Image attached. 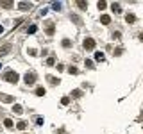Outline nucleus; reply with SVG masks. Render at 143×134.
Listing matches in <instances>:
<instances>
[{
	"label": "nucleus",
	"mask_w": 143,
	"mask_h": 134,
	"mask_svg": "<svg viewBox=\"0 0 143 134\" xmlns=\"http://www.w3.org/2000/svg\"><path fill=\"white\" fill-rule=\"evenodd\" d=\"M0 100H2V102H6V104L14 102V98H13L11 95H6V93H0Z\"/></svg>",
	"instance_id": "5"
},
{
	"label": "nucleus",
	"mask_w": 143,
	"mask_h": 134,
	"mask_svg": "<svg viewBox=\"0 0 143 134\" xmlns=\"http://www.w3.org/2000/svg\"><path fill=\"white\" fill-rule=\"evenodd\" d=\"M29 54H31V55H38V50H36V48H29Z\"/></svg>",
	"instance_id": "26"
},
{
	"label": "nucleus",
	"mask_w": 143,
	"mask_h": 134,
	"mask_svg": "<svg viewBox=\"0 0 143 134\" xmlns=\"http://www.w3.org/2000/svg\"><path fill=\"white\" fill-rule=\"evenodd\" d=\"M100 21H102L104 25H109V23H111V16H109V14H102V16H100Z\"/></svg>",
	"instance_id": "7"
},
{
	"label": "nucleus",
	"mask_w": 143,
	"mask_h": 134,
	"mask_svg": "<svg viewBox=\"0 0 143 134\" xmlns=\"http://www.w3.org/2000/svg\"><path fill=\"white\" fill-rule=\"evenodd\" d=\"M63 47L68 48V47H70V40H63Z\"/></svg>",
	"instance_id": "27"
},
{
	"label": "nucleus",
	"mask_w": 143,
	"mask_h": 134,
	"mask_svg": "<svg viewBox=\"0 0 143 134\" xmlns=\"http://www.w3.org/2000/svg\"><path fill=\"white\" fill-rule=\"evenodd\" d=\"M36 31H38V27H36V25H31V27H27V34H34Z\"/></svg>",
	"instance_id": "16"
},
{
	"label": "nucleus",
	"mask_w": 143,
	"mask_h": 134,
	"mask_svg": "<svg viewBox=\"0 0 143 134\" xmlns=\"http://www.w3.org/2000/svg\"><path fill=\"white\" fill-rule=\"evenodd\" d=\"M0 68H2V64H0Z\"/></svg>",
	"instance_id": "32"
},
{
	"label": "nucleus",
	"mask_w": 143,
	"mask_h": 134,
	"mask_svg": "<svg viewBox=\"0 0 143 134\" xmlns=\"http://www.w3.org/2000/svg\"><path fill=\"white\" fill-rule=\"evenodd\" d=\"M36 124H38V125H43V118H41V116H38V118H36Z\"/></svg>",
	"instance_id": "29"
},
{
	"label": "nucleus",
	"mask_w": 143,
	"mask_h": 134,
	"mask_svg": "<svg viewBox=\"0 0 143 134\" xmlns=\"http://www.w3.org/2000/svg\"><path fill=\"white\" fill-rule=\"evenodd\" d=\"M4 125H6V127H7V129H11V127H13V120H11V118H6V120H4Z\"/></svg>",
	"instance_id": "15"
},
{
	"label": "nucleus",
	"mask_w": 143,
	"mask_h": 134,
	"mask_svg": "<svg viewBox=\"0 0 143 134\" xmlns=\"http://www.w3.org/2000/svg\"><path fill=\"white\" fill-rule=\"evenodd\" d=\"M61 104H63V105H68V104H70V97H63Z\"/></svg>",
	"instance_id": "20"
},
{
	"label": "nucleus",
	"mask_w": 143,
	"mask_h": 134,
	"mask_svg": "<svg viewBox=\"0 0 143 134\" xmlns=\"http://www.w3.org/2000/svg\"><path fill=\"white\" fill-rule=\"evenodd\" d=\"M0 34H4V27L2 25H0Z\"/></svg>",
	"instance_id": "31"
},
{
	"label": "nucleus",
	"mask_w": 143,
	"mask_h": 134,
	"mask_svg": "<svg viewBox=\"0 0 143 134\" xmlns=\"http://www.w3.org/2000/svg\"><path fill=\"white\" fill-rule=\"evenodd\" d=\"M23 79H25V84H29V86H32V84L36 82V73H34V72H27Z\"/></svg>",
	"instance_id": "2"
},
{
	"label": "nucleus",
	"mask_w": 143,
	"mask_h": 134,
	"mask_svg": "<svg viewBox=\"0 0 143 134\" xmlns=\"http://www.w3.org/2000/svg\"><path fill=\"white\" fill-rule=\"evenodd\" d=\"M31 5H32V4H27V2H20V4H18V7L23 9V11H25V9H31Z\"/></svg>",
	"instance_id": "11"
},
{
	"label": "nucleus",
	"mask_w": 143,
	"mask_h": 134,
	"mask_svg": "<svg viewBox=\"0 0 143 134\" xmlns=\"http://www.w3.org/2000/svg\"><path fill=\"white\" fill-rule=\"evenodd\" d=\"M54 63H56V59H54V57H48V59H47V64H50V66L54 64Z\"/></svg>",
	"instance_id": "28"
},
{
	"label": "nucleus",
	"mask_w": 143,
	"mask_h": 134,
	"mask_svg": "<svg viewBox=\"0 0 143 134\" xmlns=\"http://www.w3.org/2000/svg\"><path fill=\"white\" fill-rule=\"evenodd\" d=\"M111 7H113V11H114V13H122V11H120V4H113Z\"/></svg>",
	"instance_id": "21"
},
{
	"label": "nucleus",
	"mask_w": 143,
	"mask_h": 134,
	"mask_svg": "<svg viewBox=\"0 0 143 134\" xmlns=\"http://www.w3.org/2000/svg\"><path fill=\"white\" fill-rule=\"evenodd\" d=\"M97 5H98V9H104V7H106V2H98Z\"/></svg>",
	"instance_id": "30"
},
{
	"label": "nucleus",
	"mask_w": 143,
	"mask_h": 134,
	"mask_svg": "<svg viewBox=\"0 0 143 134\" xmlns=\"http://www.w3.org/2000/svg\"><path fill=\"white\" fill-rule=\"evenodd\" d=\"M104 59H106V55H104V52H95V61L102 63Z\"/></svg>",
	"instance_id": "8"
},
{
	"label": "nucleus",
	"mask_w": 143,
	"mask_h": 134,
	"mask_svg": "<svg viewBox=\"0 0 143 134\" xmlns=\"http://www.w3.org/2000/svg\"><path fill=\"white\" fill-rule=\"evenodd\" d=\"M0 5H2V7H6V9H11V7H13V2H9V0H4V2H0Z\"/></svg>",
	"instance_id": "10"
},
{
	"label": "nucleus",
	"mask_w": 143,
	"mask_h": 134,
	"mask_svg": "<svg viewBox=\"0 0 143 134\" xmlns=\"http://www.w3.org/2000/svg\"><path fill=\"white\" fill-rule=\"evenodd\" d=\"M81 95H82L81 90H73V91H72V97H75V98H77V97H81Z\"/></svg>",
	"instance_id": "19"
},
{
	"label": "nucleus",
	"mask_w": 143,
	"mask_h": 134,
	"mask_svg": "<svg viewBox=\"0 0 143 134\" xmlns=\"http://www.w3.org/2000/svg\"><path fill=\"white\" fill-rule=\"evenodd\" d=\"M77 5H79L81 9H84V7H88V4H86V2H82V0H79V2H77Z\"/></svg>",
	"instance_id": "23"
},
{
	"label": "nucleus",
	"mask_w": 143,
	"mask_h": 134,
	"mask_svg": "<svg viewBox=\"0 0 143 134\" xmlns=\"http://www.w3.org/2000/svg\"><path fill=\"white\" fill-rule=\"evenodd\" d=\"M68 72H70V75H75V73H77V68H75V66H70Z\"/></svg>",
	"instance_id": "24"
},
{
	"label": "nucleus",
	"mask_w": 143,
	"mask_h": 134,
	"mask_svg": "<svg viewBox=\"0 0 143 134\" xmlns=\"http://www.w3.org/2000/svg\"><path fill=\"white\" fill-rule=\"evenodd\" d=\"M125 20H127V23H134V21H136V16L131 13V14H127V16H125Z\"/></svg>",
	"instance_id": "13"
},
{
	"label": "nucleus",
	"mask_w": 143,
	"mask_h": 134,
	"mask_svg": "<svg viewBox=\"0 0 143 134\" xmlns=\"http://www.w3.org/2000/svg\"><path fill=\"white\" fill-rule=\"evenodd\" d=\"M72 20L75 21V23H79V25H81V23H82V21H81V18H79L77 14H72Z\"/></svg>",
	"instance_id": "22"
},
{
	"label": "nucleus",
	"mask_w": 143,
	"mask_h": 134,
	"mask_svg": "<svg viewBox=\"0 0 143 134\" xmlns=\"http://www.w3.org/2000/svg\"><path fill=\"white\" fill-rule=\"evenodd\" d=\"M82 45H84V48H86V50H93V48H95V40H91V38H86Z\"/></svg>",
	"instance_id": "4"
},
{
	"label": "nucleus",
	"mask_w": 143,
	"mask_h": 134,
	"mask_svg": "<svg viewBox=\"0 0 143 134\" xmlns=\"http://www.w3.org/2000/svg\"><path fill=\"white\" fill-rule=\"evenodd\" d=\"M13 111H14L16 114H21V113H23V109H21V105H18V104H14V105H13Z\"/></svg>",
	"instance_id": "12"
},
{
	"label": "nucleus",
	"mask_w": 143,
	"mask_h": 134,
	"mask_svg": "<svg viewBox=\"0 0 143 134\" xmlns=\"http://www.w3.org/2000/svg\"><path fill=\"white\" fill-rule=\"evenodd\" d=\"M16 127H18V131H25V129H27V122H23V120H21V122L16 124Z\"/></svg>",
	"instance_id": "9"
},
{
	"label": "nucleus",
	"mask_w": 143,
	"mask_h": 134,
	"mask_svg": "<svg viewBox=\"0 0 143 134\" xmlns=\"http://www.w3.org/2000/svg\"><path fill=\"white\" fill-rule=\"evenodd\" d=\"M45 88H38V90H36V95H38V97H45Z\"/></svg>",
	"instance_id": "17"
},
{
	"label": "nucleus",
	"mask_w": 143,
	"mask_h": 134,
	"mask_svg": "<svg viewBox=\"0 0 143 134\" xmlns=\"http://www.w3.org/2000/svg\"><path fill=\"white\" fill-rule=\"evenodd\" d=\"M48 81H50V82L54 84V86H56V84H59V82H61L59 79H56V77H50V75H48Z\"/></svg>",
	"instance_id": "18"
},
{
	"label": "nucleus",
	"mask_w": 143,
	"mask_h": 134,
	"mask_svg": "<svg viewBox=\"0 0 143 134\" xmlns=\"http://www.w3.org/2000/svg\"><path fill=\"white\" fill-rule=\"evenodd\" d=\"M18 73L16 72H13V70H9V72H6L4 73V81H7V82H11V84H16L18 82Z\"/></svg>",
	"instance_id": "1"
},
{
	"label": "nucleus",
	"mask_w": 143,
	"mask_h": 134,
	"mask_svg": "<svg viewBox=\"0 0 143 134\" xmlns=\"http://www.w3.org/2000/svg\"><path fill=\"white\" fill-rule=\"evenodd\" d=\"M11 50H13V45H11V43H6V45H2V47H0V57L7 55Z\"/></svg>",
	"instance_id": "3"
},
{
	"label": "nucleus",
	"mask_w": 143,
	"mask_h": 134,
	"mask_svg": "<svg viewBox=\"0 0 143 134\" xmlns=\"http://www.w3.org/2000/svg\"><path fill=\"white\" fill-rule=\"evenodd\" d=\"M61 7H63L61 2H54V4H52V9L54 11H61Z\"/></svg>",
	"instance_id": "14"
},
{
	"label": "nucleus",
	"mask_w": 143,
	"mask_h": 134,
	"mask_svg": "<svg viewBox=\"0 0 143 134\" xmlns=\"http://www.w3.org/2000/svg\"><path fill=\"white\" fill-rule=\"evenodd\" d=\"M54 32H56V27H54V23H52V21H47V34H48V36H52Z\"/></svg>",
	"instance_id": "6"
},
{
	"label": "nucleus",
	"mask_w": 143,
	"mask_h": 134,
	"mask_svg": "<svg viewBox=\"0 0 143 134\" xmlns=\"http://www.w3.org/2000/svg\"><path fill=\"white\" fill-rule=\"evenodd\" d=\"M84 64H86L88 68H93V61H90V59H86V61H84Z\"/></svg>",
	"instance_id": "25"
}]
</instances>
